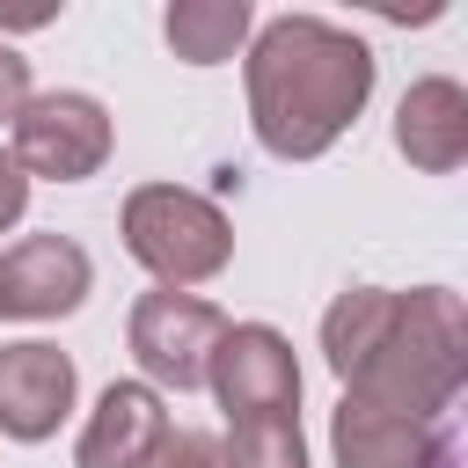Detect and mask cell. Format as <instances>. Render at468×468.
<instances>
[{
	"mask_svg": "<svg viewBox=\"0 0 468 468\" xmlns=\"http://www.w3.org/2000/svg\"><path fill=\"white\" fill-rule=\"evenodd\" d=\"M388 314H395V292H388V285H351V292H336V300L322 307V358H329L336 380L380 344Z\"/></svg>",
	"mask_w": 468,
	"mask_h": 468,
	"instance_id": "4fadbf2b",
	"label": "cell"
},
{
	"mask_svg": "<svg viewBox=\"0 0 468 468\" xmlns=\"http://www.w3.org/2000/svg\"><path fill=\"white\" fill-rule=\"evenodd\" d=\"M373 44L329 15H271L241 51L249 132L271 161H322L373 102Z\"/></svg>",
	"mask_w": 468,
	"mask_h": 468,
	"instance_id": "6da1fadb",
	"label": "cell"
},
{
	"mask_svg": "<svg viewBox=\"0 0 468 468\" xmlns=\"http://www.w3.org/2000/svg\"><path fill=\"white\" fill-rule=\"evenodd\" d=\"M22 212H29V176L15 168V154L0 146V234L7 227H22Z\"/></svg>",
	"mask_w": 468,
	"mask_h": 468,
	"instance_id": "e0dca14e",
	"label": "cell"
},
{
	"mask_svg": "<svg viewBox=\"0 0 468 468\" xmlns=\"http://www.w3.org/2000/svg\"><path fill=\"white\" fill-rule=\"evenodd\" d=\"M461 388H468V314H461V292H446V285L395 292L380 344L344 373L351 402L417 417V424H439Z\"/></svg>",
	"mask_w": 468,
	"mask_h": 468,
	"instance_id": "7a4b0ae2",
	"label": "cell"
},
{
	"mask_svg": "<svg viewBox=\"0 0 468 468\" xmlns=\"http://www.w3.org/2000/svg\"><path fill=\"white\" fill-rule=\"evenodd\" d=\"M205 388L227 410V424L300 417V358H292L285 329H271V322H227V336L205 366Z\"/></svg>",
	"mask_w": 468,
	"mask_h": 468,
	"instance_id": "8992f818",
	"label": "cell"
},
{
	"mask_svg": "<svg viewBox=\"0 0 468 468\" xmlns=\"http://www.w3.org/2000/svg\"><path fill=\"white\" fill-rule=\"evenodd\" d=\"M219 453H227V468H307L300 417H249V424H227Z\"/></svg>",
	"mask_w": 468,
	"mask_h": 468,
	"instance_id": "5bb4252c",
	"label": "cell"
},
{
	"mask_svg": "<svg viewBox=\"0 0 468 468\" xmlns=\"http://www.w3.org/2000/svg\"><path fill=\"white\" fill-rule=\"evenodd\" d=\"M117 234H124V256L161 285V292H190V285H212L227 263H234V227L227 212L190 190V183H139L117 212Z\"/></svg>",
	"mask_w": 468,
	"mask_h": 468,
	"instance_id": "3957f363",
	"label": "cell"
},
{
	"mask_svg": "<svg viewBox=\"0 0 468 468\" xmlns=\"http://www.w3.org/2000/svg\"><path fill=\"white\" fill-rule=\"evenodd\" d=\"M329 453H336V468H446L453 439L439 424L388 417V410H366V402L344 395L336 417H329Z\"/></svg>",
	"mask_w": 468,
	"mask_h": 468,
	"instance_id": "30bf717a",
	"label": "cell"
},
{
	"mask_svg": "<svg viewBox=\"0 0 468 468\" xmlns=\"http://www.w3.org/2000/svg\"><path fill=\"white\" fill-rule=\"evenodd\" d=\"M395 154L424 176H453L468 161V88L446 73H424L395 102Z\"/></svg>",
	"mask_w": 468,
	"mask_h": 468,
	"instance_id": "8fae6325",
	"label": "cell"
},
{
	"mask_svg": "<svg viewBox=\"0 0 468 468\" xmlns=\"http://www.w3.org/2000/svg\"><path fill=\"white\" fill-rule=\"evenodd\" d=\"M227 336V314L205 300V292H139L132 300V322H124V344L139 358V380L154 395H190L205 388V366Z\"/></svg>",
	"mask_w": 468,
	"mask_h": 468,
	"instance_id": "5b68a950",
	"label": "cell"
},
{
	"mask_svg": "<svg viewBox=\"0 0 468 468\" xmlns=\"http://www.w3.org/2000/svg\"><path fill=\"white\" fill-rule=\"evenodd\" d=\"M29 95H37V88H29V58H22L15 44H0V124H15Z\"/></svg>",
	"mask_w": 468,
	"mask_h": 468,
	"instance_id": "2e32d148",
	"label": "cell"
},
{
	"mask_svg": "<svg viewBox=\"0 0 468 468\" xmlns=\"http://www.w3.org/2000/svg\"><path fill=\"white\" fill-rule=\"evenodd\" d=\"M161 37L183 66H227L234 51H249L256 37V7L249 0H168Z\"/></svg>",
	"mask_w": 468,
	"mask_h": 468,
	"instance_id": "7c38bea8",
	"label": "cell"
},
{
	"mask_svg": "<svg viewBox=\"0 0 468 468\" xmlns=\"http://www.w3.org/2000/svg\"><path fill=\"white\" fill-rule=\"evenodd\" d=\"M110 146H117V124L102 110V95H88V88H44L7 124V154L29 183L37 176L44 183H88V176H102Z\"/></svg>",
	"mask_w": 468,
	"mask_h": 468,
	"instance_id": "277c9868",
	"label": "cell"
},
{
	"mask_svg": "<svg viewBox=\"0 0 468 468\" xmlns=\"http://www.w3.org/2000/svg\"><path fill=\"white\" fill-rule=\"evenodd\" d=\"M168 431V395H154L146 380H110L73 439V468H154Z\"/></svg>",
	"mask_w": 468,
	"mask_h": 468,
	"instance_id": "9c48e42d",
	"label": "cell"
},
{
	"mask_svg": "<svg viewBox=\"0 0 468 468\" xmlns=\"http://www.w3.org/2000/svg\"><path fill=\"white\" fill-rule=\"evenodd\" d=\"M73 395H80V373L58 344H44V336L0 344V439L44 446L73 417Z\"/></svg>",
	"mask_w": 468,
	"mask_h": 468,
	"instance_id": "ba28073f",
	"label": "cell"
},
{
	"mask_svg": "<svg viewBox=\"0 0 468 468\" xmlns=\"http://www.w3.org/2000/svg\"><path fill=\"white\" fill-rule=\"evenodd\" d=\"M154 468H227L219 431H168V446L154 453Z\"/></svg>",
	"mask_w": 468,
	"mask_h": 468,
	"instance_id": "9a60e30c",
	"label": "cell"
},
{
	"mask_svg": "<svg viewBox=\"0 0 468 468\" xmlns=\"http://www.w3.org/2000/svg\"><path fill=\"white\" fill-rule=\"evenodd\" d=\"M95 263L73 234H22L0 249V314L15 322H58L88 300Z\"/></svg>",
	"mask_w": 468,
	"mask_h": 468,
	"instance_id": "52a82bcc",
	"label": "cell"
}]
</instances>
